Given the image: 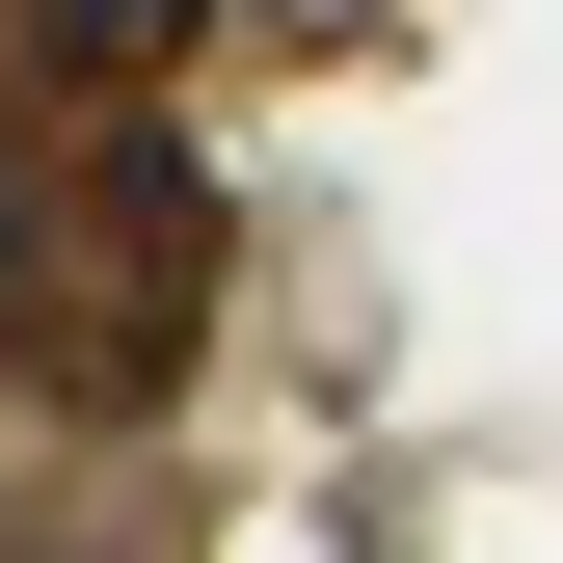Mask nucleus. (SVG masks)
Masks as SVG:
<instances>
[{
	"label": "nucleus",
	"instance_id": "1",
	"mask_svg": "<svg viewBox=\"0 0 563 563\" xmlns=\"http://www.w3.org/2000/svg\"><path fill=\"white\" fill-rule=\"evenodd\" d=\"M0 268H27V188H0Z\"/></svg>",
	"mask_w": 563,
	"mask_h": 563
}]
</instances>
